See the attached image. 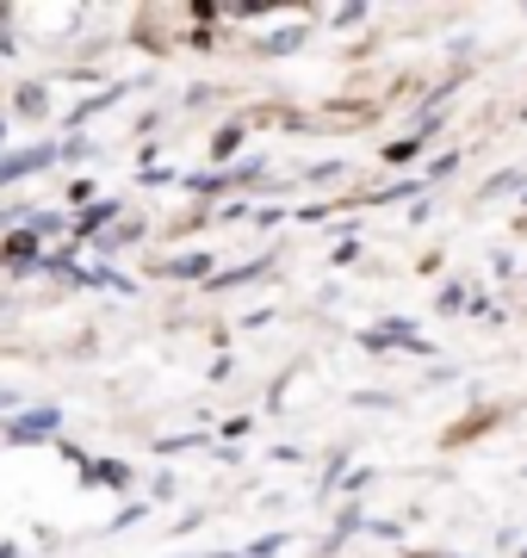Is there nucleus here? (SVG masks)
I'll return each instance as SVG.
<instances>
[{
	"mask_svg": "<svg viewBox=\"0 0 527 558\" xmlns=\"http://www.w3.org/2000/svg\"><path fill=\"white\" fill-rule=\"evenodd\" d=\"M44 161H50V149H32V156H13V161H0V180L25 174V168H44Z\"/></svg>",
	"mask_w": 527,
	"mask_h": 558,
	"instance_id": "1",
	"label": "nucleus"
},
{
	"mask_svg": "<svg viewBox=\"0 0 527 558\" xmlns=\"http://www.w3.org/2000/svg\"><path fill=\"white\" fill-rule=\"evenodd\" d=\"M44 428H57V410H38V416H25L20 428H13V440H32V435H44Z\"/></svg>",
	"mask_w": 527,
	"mask_h": 558,
	"instance_id": "2",
	"label": "nucleus"
}]
</instances>
